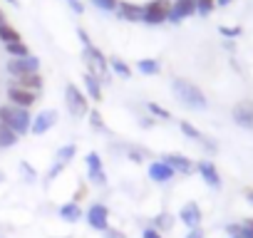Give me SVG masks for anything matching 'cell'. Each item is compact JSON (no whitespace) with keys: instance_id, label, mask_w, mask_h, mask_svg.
<instances>
[{"instance_id":"obj_1","label":"cell","mask_w":253,"mask_h":238,"mask_svg":"<svg viewBox=\"0 0 253 238\" xmlns=\"http://www.w3.org/2000/svg\"><path fill=\"white\" fill-rule=\"evenodd\" d=\"M171 92H174V99L191 112H206L209 109V97L204 94V89L186 77H174Z\"/></svg>"},{"instance_id":"obj_2","label":"cell","mask_w":253,"mask_h":238,"mask_svg":"<svg viewBox=\"0 0 253 238\" xmlns=\"http://www.w3.org/2000/svg\"><path fill=\"white\" fill-rule=\"evenodd\" d=\"M0 124L13 129L18 137H25V134H30L33 114H30V109H23L15 104H0Z\"/></svg>"},{"instance_id":"obj_3","label":"cell","mask_w":253,"mask_h":238,"mask_svg":"<svg viewBox=\"0 0 253 238\" xmlns=\"http://www.w3.org/2000/svg\"><path fill=\"white\" fill-rule=\"evenodd\" d=\"M82 60L87 65V72H92L94 77L102 79V84H109L112 82V72H109V65H107V55L92 42L87 47H82Z\"/></svg>"},{"instance_id":"obj_4","label":"cell","mask_w":253,"mask_h":238,"mask_svg":"<svg viewBox=\"0 0 253 238\" xmlns=\"http://www.w3.org/2000/svg\"><path fill=\"white\" fill-rule=\"evenodd\" d=\"M65 104H67V112L72 114V119H82L89 114V99L75 82H70L65 87Z\"/></svg>"},{"instance_id":"obj_5","label":"cell","mask_w":253,"mask_h":238,"mask_svg":"<svg viewBox=\"0 0 253 238\" xmlns=\"http://www.w3.org/2000/svg\"><path fill=\"white\" fill-rule=\"evenodd\" d=\"M84 166H87V181L94 186V189H104L109 184V176H107V169H104V161L97 152H87L84 154Z\"/></svg>"},{"instance_id":"obj_6","label":"cell","mask_w":253,"mask_h":238,"mask_svg":"<svg viewBox=\"0 0 253 238\" xmlns=\"http://www.w3.org/2000/svg\"><path fill=\"white\" fill-rule=\"evenodd\" d=\"M75 157H77V144H62V147L55 152V159H52V164H50V169H47L45 181H55V179L75 161Z\"/></svg>"},{"instance_id":"obj_7","label":"cell","mask_w":253,"mask_h":238,"mask_svg":"<svg viewBox=\"0 0 253 238\" xmlns=\"http://www.w3.org/2000/svg\"><path fill=\"white\" fill-rule=\"evenodd\" d=\"M60 122V112L47 107V109H40L38 114H33V124H30V134L33 137H45L50 129H55Z\"/></svg>"},{"instance_id":"obj_8","label":"cell","mask_w":253,"mask_h":238,"mask_svg":"<svg viewBox=\"0 0 253 238\" xmlns=\"http://www.w3.org/2000/svg\"><path fill=\"white\" fill-rule=\"evenodd\" d=\"M40 57L38 55H28V57H10L8 62H5V72L13 77V79H18V77H23V75H35V72H40Z\"/></svg>"},{"instance_id":"obj_9","label":"cell","mask_w":253,"mask_h":238,"mask_svg":"<svg viewBox=\"0 0 253 238\" xmlns=\"http://www.w3.org/2000/svg\"><path fill=\"white\" fill-rule=\"evenodd\" d=\"M169 5H171V0H149V3L144 5V13H142V23L149 25V28H157V25L167 23Z\"/></svg>"},{"instance_id":"obj_10","label":"cell","mask_w":253,"mask_h":238,"mask_svg":"<svg viewBox=\"0 0 253 238\" xmlns=\"http://www.w3.org/2000/svg\"><path fill=\"white\" fill-rule=\"evenodd\" d=\"M84 221H87V226H89L92 231L104 233V231L109 228V208H107L102 201H94V203L87 206V211H84Z\"/></svg>"},{"instance_id":"obj_11","label":"cell","mask_w":253,"mask_h":238,"mask_svg":"<svg viewBox=\"0 0 253 238\" xmlns=\"http://www.w3.org/2000/svg\"><path fill=\"white\" fill-rule=\"evenodd\" d=\"M5 97H8V104H15V107H23V109H33L38 104V99H40V92H30V89L8 84Z\"/></svg>"},{"instance_id":"obj_12","label":"cell","mask_w":253,"mask_h":238,"mask_svg":"<svg viewBox=\"0 0 253 238\" xmlns=\"http://www.w3.org/2000/svg\"><path fill=\"white\" fill-rule=\"evenodd\" d=\"M196 171H199V176L204 179V184H206L209 189H213V191H221V189H223L221 174H218V169H216V164H213L211 159L196 161Z\"/></svg>"},{"instance_id":"obj_13","label":"cell","mask_w":253,"mask_h":238,"mask_svg":"<svg viewBox=\"0 0 253 238\" xmlns=\"http://www.w3.org/2000/svg\"><path fill=\"white\" fill-rule=\"evenodd\" d=\"M196 15V3L194 0H174L169 5V15H167V23H184L186 18H194Z\"/></svg>"},{"instance_id":"obj_14","label":"cell","mask_w":253,"mask_h":238,"mask_svg":"<svg viewBox=\"0 0 253 238\" xmlns=\"http://www.w3.org/2000/svg\"><path fill=\"white\" fill-rule=\"evenodd\" d=\"M231 119H233V124H238L241 129L253 132V102H251V99L238 102V104L231 109Z\"/></svg>"},{"instance_id":"obj_15","label":"cell","mask_w":253,"mask_h":238,"mask_svg":"<svg viewBox=\"0 0 253 238\" xmlns=\"http://www.w3.org/2000/svg\"><path fill=\"white\" fill-rule=\"evenodd\" d=\"M179 221L191 231V228H201V221H204V211L196 201H186L179 211Z\"/></svg>"},{"instance_id":"obj_16","label":"cell","mask_w":253,"mask_h":238,"mask_svg":"<svg viewBox=\"0 0 253 238\" xmlns=\"http://www.w3.org/2000/svg\"><path fill=\"white\" fill-rule=\"evenodd\" d=\"M162 161H167V164L176 171V176H191V174L196 171V164H194L186 154H164Z\"/></svg>"},{"instance_id":"obj_17","label":"cell","mask_w":253,"mask_h":238,"mask_svg":"<svg viewBox=\"0 0 253 238\" xmlns=\"http://www.w3.org/2000/svg\"><path fill=\"white\" fill-rule=\"evenodd\" d=\"M147 174H149V179H152L154 184H169V181H174V176H176V171H174L167 161H162V159L149 161Z\"/></svg>"},{"instance_id":"obj_18","label":"cell","mask_w":253,"mask_h":238,"mask_svg":"<svg viewBox=\"0 0 253 238\" xmlns=\"http://www.w3.org/2000/svg\"><path fill=\"white\" fill-rule=\"evenodd\" d=\"M142 13H144V5H137L132 0H119V5L114 10V15L126 23H142Z\"/></svg>"},{"instance_id":"obj_19","label":"cell","mask_w":253,"mask_h":238,"mask_svg":"<svg viewBox=\"0 0 253 238\" xmlns=\"http://www.w3.org/2000/svg\"><path fill=\"white\" fill-rule=\"evenodd\" d=\"M82 84H84V89H82V92L87 94V99L102 102V97H104V94H102V87H104V84H102V79H99V77H94L92 72H84V75H82Z\"/></svg>"},{"instance_id":"obj_20","label":"cell","mask_w":253,"mask_h":238,"mask_svg":"<svg viewBox=\"0 0 253 238\" xmlns=\"http://www.w3.org/2000/svg\"><path fill=\"white\" fill-rule=\"evenodd\" d=\"M57 216H60L65 223H77V221L84 218V211H82L80 201H67V203H62V206L57 208Z\"/></svg>"},{"instance_id":"obj_21","label":"cell","mask_w":253,"mask_h":238,"mask_svg":"<svg viewBox=\"0 0 253 238\" xmlns=\"http://www.w3.org/2000/svg\"><path fill=\"white\" fill-rule=\"evenodd\" d=\"M10 84L23 87V89H30V92H40V89L45 87V79H42L40 72H35V75H23V77H18V79H10Z\"/></svg>"},{"instance_id":"obj_22","label":"cell","mask_w":253,"mask_h":238,"mask_svg":"<svg viewBox=\"0 0 253 238\" xmlns=\"http://www.w3.org/2000/svg\"><path fill=\"white\" fill-rule=\"evenodd\" d=\"M107 65H109V72L117 75V77H122V79H129L132 77V65L126 62V60H122L119 55L107 57Z\"/></svg>"},{"instance_id":"obj_23","label":"cell","mask_w":253,"mask_h":238,"mask_svg":"<svg viewBox=\"0 0 253 238\" xmlns=\"http://www.w3.org/2000/svg\"><path fill=\"white\" fill-rule=\"evenodd\" d=\"M137 70H139L144 77H157V75L162 72V62L154 60V57H142V60L137 62Z\"/></svg>"},{"instance_id":"obj_24","label":"cell","mask_w":253,"mask_h":238,"mask_svg":"<svg viewBox=\"0 0 253 238\" xmlns=\"http://www.w3.org/2000/svg\"><path fill=\"white\" fill-rule=\"evenodd\" d=\"M147 112H149V117L154 119H159V122H171V112L167 109V107H162L159 102H147Z\"/></svg>"},{"instance_id":"obj_25","label":"cell","mask_w":253,"mask_h":238,"mask_svg":"<svg viewBox=\"0 0 253 238\" xmlns=\"http://www.w3.org/2000/svg\"><path fill=\"white\" fill-rule=\"evenodd\" d=\"M18 40H23V35L18 33V28H13L10 23H0V42L10 45V42H18Z\"/></svg>"},{"instance_id":"obj_26","label":"cell","mask_w":253,"mask_h":238,"mask_svg":"<svg viewBox=\"0 0 253 238\" xmlns=\"http://www.w3.org/2000/svg\"><path fill=\"white\" fill-rule=\"evenodd\" d=\"M152 226H154L159 233H167V231H171V228H174V216H171L169 211H162V213H157V216H154Z\"/></svg>"},{"instance_id":"obj_27","label":"cell","mask_w":253,"mask_h":238,"mask_svg":"<svg viewBox=\"0 0 253 238\" xmlns=\"http://www.w3.org/2000/svg\"><path fill=\"white\" fill-rule=\"evenodd\" d=\"M18 142H20V137H18L13 129H8V127L0 124V149H13Z\"/></svg>"},{"instance_id":"obj_28","label":"cell","mask_w":253,"mask_h":238,"mask_svg":"<svg viewBox=\"0 0 253 238\" xmlns=\"http://www.w3.org/2000/svg\"><path fill=\"white\" fill-rule=\"evenodd\" d=\"M87 119H89V127H92L94 132H99V134H107V124H104V119H102V112H97V109H89Z\"/></svg>"},{"instance_id":"obj_29","label":"cell","mask_w":253,"mask_h":238,"mask_svg":"<svg viewBox=\"0 0 253 238\" xmlns=\"http://www.w3.org/2000/svg\"><path fill=\"white\" fill-rule=\"evenodd\" d=\"M179 129H181V134L186 137V139H191V142H201V129L199 127H194L191 122H186V119H184V122H179Z\"/></svg>"},{"instance_id":"obj_30","label":"cell","mask_w":253,"mask_h":238,"mask_svg":"<svg viewBox=\"0 0 253 238\" xmlns=\"http://www.w3.org/2000/svg\"><path fill=\"white\" fill-rule=\"evenodd\" d=\"M5 52H8L10 57H28V55H33V52H30V47H28V45H25L23 40L5 45Z\"/></svg>"},{"instance_id":"obj_31","label":"cell","mask_w":253,"mask_h":238,"mask_svg":"<svg viewBox=\"0 0 253 238\" xmlns=\"http://www.w3.org/2000/svg\"><path fill=\"white\" fill-rule=\"evenodd\" d=\"M20 174H23V181L25 184H35L38 181V169L30 161H20Z\"/></svg>"},{"instance_id":"obj_32","label":"cell","mask_w":253,"mask_h":238,"mask_svg":"<svg viewBox=\"0 0 253 238\" xmlns=\"http://www.w3.org/2000/svg\"><path fill=\"white\" fill-rule=\"evenodd\" d=\"M194 3H196V15L201 18H209L216 8V0H194Z\"/></svg>"},{"instance_id":"obj_33","label":"cell","mask_w":253,"mask_h":238,"mask_svg":"<svg viewBox=\"0 0 253 238\" xmlns=\"http://www.w3.org/2000/svg\"><path fill=\"white\" fill-rule=\"evenodd\" d=\"M89 3H92L97 10H102V13H114L117 5H119V0H89Z\"/></svg>"},{"instance_id":"obj_34","label":"cell","mask_w":253,"mask_h":238,"mask_svg":"<svg viewBox=\"0 0 253 238\" xmlns=\"http://www.w3.org/2000/svg\"><path fill=\"white\" fill-rule=\"evenodd\" d=\"M218 33H221L226 40H236V38L243 33V28H241V25H233V28H228V25H218Z\"/></svg>"},{"instance_id":"obj_35","label":"cell","mask_w":253,"mask_h":238,"mask_svg":"<svg viewBox=\"0 0 253 238\" xmlns=\"http://www.w3.org/2000/svg\"><path fill=\"white\" fill-rule=\"evenodd\" d=\"M223 231H226V236H228V238H241L243 226H241V223H226V226H223Z\"/></svg>"},{"instance_id":"obj_36","label":"cell","mask_w":253,"mask_h":238,"mask_svg":"<svg viewBox=\"0 0 253 238\" xmlns=\"http://www.w3.org/2000/svg\"><path fill=\"white\" fill-rule=\"evenodd\" d=\"M65 3H67V8L75 15H84V3H82V0H65Z\"/></svg>"},{"instance_id":"obj_37","label":"cell","mask_w":253,"mask_h":238,"mask_svg":"<svg viewBox=\"0 0 253 238\" xmlns=\"http://www.w3.org/2000/svg\"><path fill=\"white\" fill-rule=\"evenodd\" d=\"M126 157H129L132 161H142V159L147 157V152H144V149H139V147H129V152H126Z\"/></svg>"},{"instance_id":"obj_38","label":"cell","mask_w":253,"mask_h":238,"mask_svg":"<svg viewBox=\"0 0 253 238\" xmlns=\"http://www.w3.org/2000/svg\"><path fill=\"white\" fill-rule=\"evenodd\" d=\"M199 144L204 147V152H206V154H213V152L218 149V144H216L213 139H206V137H201V142H199Z\"/></svg>"},{"instance_id":"obj_39","label":"cell","mask_w":253,"mask_h":238,"mask_svg":"<svg viewBox=\"0 0 253 238\" xmlns=\"http://www.w3.org/2000/svg\"><path fill=\"white\" fill-rule=\"evenodd\" d=\"M142 238H164V233H159L154 226H144V231H142Z\"/></svg>"},{"instance_id":"obj_40","label":"cell","mask_w":253,"mask_h":238,"mask_svg":"<svg viewBox=\"0 0 253 238\" xmlns=\"http://www.w3.org/2000/svg\"><path fill=\"white\" fill-rule=\"evenodd\" d=\"M102 236H104V238H129L126 233H122L119 228H112V226H109V228H107V231H104Z\"/></svg>"},{"instance_id":"obj_41","label":"cell","mask_w":253,"mask_h":238,"mask_svg":"<svg viewBox=\"0 0 253 238\" xmlns=\"http://www.w3.org/2000/svg\"><path fill=\"white\" fill-rule=\"evenodd\" d=\"M77 38H80V42H82V47H87V45H92V38L87 35V30H84V28H77Z\"/></svg>"},{"instance_id":"obj_42","label":"cell","mask_w":253,"mask_h":238,"mask_svg":"<svg viewBox=\"0 0 253 238\" xmlns=\"http://www.w3.org/2000/svg\"><path fill=\"white\" fill-rule=\"evenodd\" d=\"M184 238H206V233H204V228H191Z\"/></svg>"},{"instance_id":"obj_43","label":"cell","mask_w":253,"mask_h":238,"mask_svg":"<svg viewBox=\"0 0 253 238\" xmlns=\"http://www.w3.org/2000/svg\"><path fill=\"white\" fill-rule=\"evenodd\" d=\"M243 198L253 206V189H251V186H248V189H243Z\"/></svg>"},{"instance_id":"obj_44","label":"cell","mask_w":253,"mask_h":238,"mask_svg":"<svg viewBox=\"0 0 253 238\" xmlns=\"http://www.w3.org/2000/svg\"><path fill=\"white\" fill-rule=\"evenodd\" d=\"M233 0H216V8H228Z\"/></svg>"},{"instance_id":"obj_45","label":"cell","mask_w":253,"mask_h":238,"mask_svg":"<svg viewBox=\"0 0 253 238\" xmlns=\"http://www.w3.org/2000/svg\"><path fill=\"white\" fill-rule=\"evenodd\" d=\"M241 223H243V226H248V228L253 231V218H246V221H241Z\"/></svg>"},{"instance_id":"obj_46","label":"cell","mask_w":253,"mask_h":238,"mask_svg":"<svg viewBox=\"0 0 253 238\" xmlns=\"http://www.w3.org/2000/svg\"><path fill=\"white\" fill-rule=\"evenodd\" d=\"M0 23H5V13L3 10H0Z\"/></svg>"},{"instance_id":"obj_47","label":"cell","mask_w":253,"mask_h":238,"mask_svg":"<svg viewBox=\"0 0 253 238\" xmlns=\"http://www.w3.org/2000/svg\"><path fill=\"white\" fill-rule=\"evenodd\" d=\"M3 181H5V174H3V171H0V184H3Z\"/></svg>"},{"instance_id":"obj_48","label":"cell","mask_w":253,"mask_h":238,"mask_svg":"<svg viewBox=\"0 0 253 238\" xmlns=\"http://www.w3.org/2000/svg\"><path fill=\"white\" fill-rule=\"evenodd\" d=\"M8 3H10V5H18V0H8Z\"/></svg>"},{"instance_id":"obj_49","label":"cell","mask_w":253,"mask_h":238,"mask_svg":"<svg viewBox=\"0 0 253 238\" xmlns=\"http://www.w3.org/2000/svg\"><path fill=\"white\" fill-rule=\"evenodd\" d=\"M0 238H3V236H0Z\"/></svg>"}]
</instances>
